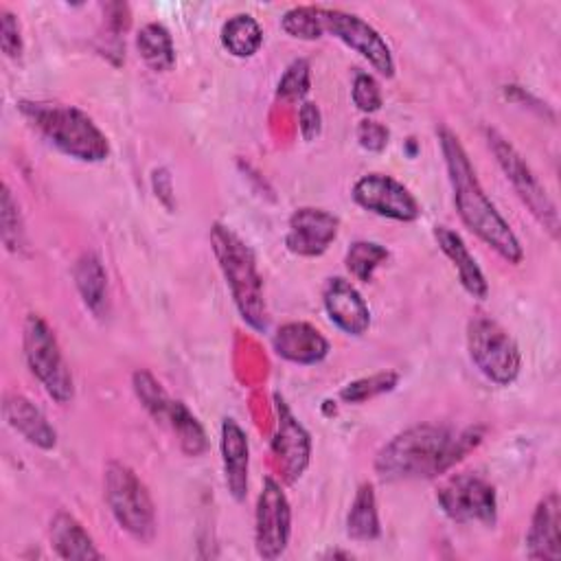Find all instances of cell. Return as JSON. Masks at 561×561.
I'll return each mask as SVG.
<instances>
[{"label":"cell","instance_id":"cell-1","mask_svg":"<svg viewBox=\"0 0 561 561\" xmlns=\"http://www.w3.org/2000/svg\"><path fill=\"white\" fill-rule=\"evenodd\" d=\"M482 440L480 427L460 434L443 425H414L392 436L375 456V471L381 480L434 478L451 469L465 454Z\"/></svg>","mask_w":561,"mask_h":561},{"label":"cell","instance_id":"cell-2","mask_svg":"<svg viewBox=\"0 0 561 561\" xmlns=\"http://www.w3.org/2000/svg\"><path fill=\"white\" fill-rule=\"evenodd\" d=\"M438 142L445 158L447 178L454 191V206L462 224L486 245H491L502 259L517 265L524 256L522 243L517 234L511 230L508 221L497 213V208L480 186L476 169L471 167V160L462 142L447 127L438 129Z\"/></svg>","mask_w":561,"mask_h":561},{"label":"cell","instance_id":"cell-3","mask_svg":"<svg viewBox=\"0 0 561 561\" xmlns=\"http://www.w3.org/2000/svg\"><path fill=\"white\" fill-rule=\"evenodd\" d=\"M18 110L66 156L81 162H101L110 156L105 134L83 110L53 101H20Z\"/></svg>","mask_w":561,"mask_h":561},{"label":"cell","instance_id":"cell-4","mask_svg":"<svg viewBox=\"0 0 561 561\" xmlns=\"http://www.w3.org/2000/svg\"><path fill=\"white\" fill-rule=\"evenodd\" d=\"M210 243L241 318L252 329L265 331L267 309L263 300V280L256 270L252 250L230 228L221 224H215L210 228Z\"/></svg>","mask_w":561,"mask_h":561},{"label":"cell","instance_id":"cell-5","mask_svg":"<svg viewBox=\"0 0 561 561\" xmlns=\"http://www.w3.org/2000/svg\"><path fill=\"white\" fill-rule=\"evenodd\" d=\"M105 502L118 522L136 541L149 543L156 537V511L147 486L127 465L112 460L103 476Z\"/></svg>","mask_w":561,"mask_h":561},{"label":"cell","instance_id":"cell-6","mask_svg":"<svg viewBox=\"0 0 561 561\" xmlns=\"http://www.w3.org/2000/svg\"><path fill=\"white\" fill-rule=\"evenodd\" d=\"M22 346H24V357L33 377L42 383L46 394L61 405L68 403L75 394L72 375L68 370V364L61 355V348L53 329L42 316L37 313L26 316Z\"/></svg>","mask_w":561,"mask_h":561},{"label":"cell","instance_id":"cell-7","mask_svg":"<svg viewBox=\"0 0 561 561\" xmlns=\"http://www.w3.org/2000/svg\"><path fill=\"white\" fill-rule=\"evenodd\" d=\"M467 348L476 368L493 383L508 386L517 379L522 355L515 340L491 318L476 316L467 327Z\"/></svg>","mask_w":561,"mask_h":561},{"label":"cell","instance_id":"cell-8","mask_svg":"<svg viewBox=\"0 0 561 561\" xmlns=\"http://www.w3.org/2000/svg\"><path fill=\"white\" fill-rule=\"evenodd\" d=\"M486 142L493 151L500 169L504 171L506 180L511 182L517 197L528 206V210L535 215V219L548 230L552 239L559 237V213L533 169L524 162V158L517 153V149L495 129L486 127Z\"/></svg>","mask_w":561,"mask_h":561},{"label":"cell","instance_id":"cell-9","mask_svg":"<svg viewBox=\"0 0 561 561\" xmlns=\"http://www.w3.org/2000/svg\"><path fill=\"white\" fill-rule=\"evenodd\" d=\"M438 506L443 513L458 524L480 522V524H495L497 517V500L495 489L478 473H456L447 478L438 493Z\"/></svg>","mask_w":561,"mask_h":561},{"label":"cell","instance_id":"cell-10","mask_svg":"<svg viewBox=\"0 0 561 561\" xmlns=\"http://www.w3.org/2000/svg\"><path fill=\"white\" fill-rule=\"evenodd\" d=\"M291 508L287 495L274 478L263 480L254 513V546L261 559H278L289 541Z\"/></svg>","mask_w":561,"mask_h":561},{"label":"cell","instance_id":"cell-11","mask_svg":"<svg viewBox=\"0 0 561 561\" xmlns=\"http://www.w3.org/2000/svg\"><path fill=\"white\" fill-rule=\"evenodd\" d=\"M320 20L324 33H331L348 48L359 53L368 64L386 77L394 75V59L386 44V39L359 15L346 13L340 9H324L320 7Z\"/></svg>","mask_w":561,"mask_h":561},{"label":"cell","instance_id":"cell-12","mask_svg":"<svg viewBox=\"0 0 561 561\" xmlns=\"http://www.w3.org/2000/svg\"><path fill=\"white\" fill-rule=\"evenodd\" d=\"M351 195L355 204H359L364 210L394 221H414L421 215V204L408 191V186L383 173L362 175L353 184Z\"/></svg>","mask_w":561,"mask_h":561},{"label":"cell","instance_id":"cell-13","mask_svg":"<svg viewBox=\"0 0 561 561\" xmlns=\"http://www.w3.org/2000/svg\"><path fill=\"white\" fill-rule=\"evenodd\" d=\"M340 221L322 208H296L289 217L285 245L298 256H320L337 237Z\"/></svg>","mask_w":561,"mask_h":561},{"label":"cell","instance_id":"cell-14","mask_svg":"<svg viewBox=\"0 0 561 561\" xmlns=\"http://www.w3.org/2000/svg\"><path fill=\"white\" fill-rule=\"evenodd\" d=\"M274 410H276V434L272 440V449L287 473V482H294L296 478H300V473L309 465L311 438H309V432L296 421L289 405L278 392L274 394Z\"/></svg>","mask_w":561,"mask_h":561},{"label":"cell","instance_id":"cell-15","mask_svg":"<svg viewBox=\"0 0 561 561\" xmlns=\"http://www.w3.org/2000/svg\"><path fill=\"white\" fill-rule=\"evenodd\" d=\"M322 302L329 320L348 335L366 333L370 309L362 294L342 276H331L322 287Z\"/></svg>","mask_w":561,"mask_h":561},{"label":"cell","instance_id":"cell-16","mask_svg":"<svg viewBox=\"0 0 561 561\" xmlns=\"http://www.w3.org/2000/svg\"><path fill=\"white\" fill-rule=\"evenodd\" d=\"M526 554L546 561L561 559V502L557 491L541 497L533 513L526 533Z\"/></svg>","mask_w":561,"mask_h":561},{"label":"cell","instance_id":"cell-17","mask_svg":"<svg viewBox=\"0 0 561 561\" xmlns=\"http://www.w3.org/2000/svg\"><path fill=\"white\" fill-rule=\"evenodd\" d=\"M272 346L276 355L294 364H316L329 353L327 337L307 322L280 324L272 337Z\"/></svg>","mask_w":561,"mask_h":561},{"label":"cell","instance_id":"cell-18","mask_svg":"<svg viewBox=\"0 0 561 561\" xmlns=\"http://www.w3.org/2000/svg\"><path fill=\"white\" fill-rule=\"evenodd\" d=\"M221 460H224V478L230 495L237 502H243L248 495V436L234 419L221 421Z\"/></svg>","mask_w":561,"mask_h":561},{"label":"cell","instance_id":"cell-19","mask_svg":"<svg viewBox=\"0 0 561 561\" xmlns=\"http://www.w3.org/2000/svg\"><path fill=\"white\" fill-rule=\"evenodd\" d=\"M2 414L7 423L22 434L31 445L39 449H53L57 443V432L46 421V416L22 394H7L2 403Z\"/></svg>","mask_w":561,"mask_h":561},{"label":"cell","instance_id":"cell-20","mask_svg":"<svg viewBox=\"0 0 561 561\" xmlns=\"http://www.w3.org/2000/svg\"><path fill=\"white\" fill-rule=\"evenodd\" d=\"M434 239L438 243V248L443 250V254L454 263L458 278L462 283V287L473 296V298H486L489 294V283L480 270V265L476 263V259L471 256L469 248L465 245L462 237L458 232H454L447 226H436L434 228Z\"/></svg>","mask_w":561,"mask_h":561},{"label":"cell","instance_id":"cell-21","mask_svg":"<svg viewBox=\"0 0 561 561\" xmlns=\"http://www.w3.org/2000/svg\"><path fill=\"white\" fill-rule=\"evenodd\" d=\"M48 537H50V546L61 559H83V561L101 559V552L96 550L92 537L70 513L59 511L50 519Z\"/></svg>","mask_w":561,"mask_h":561},{"label":"cell","instance_id":"cell-22","mask_svg":"<svg viewBox=\"0 0 561 561\" xmlns=\"http://www.w3.org/2000/svg\"><path fill=\"white\" fill-rule=\"evenodd\" d=\"M75 285L81 294L83 305L96 316L103 318L107 311V274L101 259L94 252H85L75 263Z\"/></svg>","mask_w":561,"mask_h":561},{"label":"cell","instance_id":"cell-23","mask_svg":"<svg viewBox=\"0 0 561 561\" xmlns=\"http://www.w3.org/2000/svg\"><path fill=\"white\" fill-rule=\"evenodd\" d=\"M379 515L375 489L370 482L357 486L355 497L351 502V511L346 515V535L353 541H375L379 537Z\"/></svg>","mask_w":561,"mask_h":561},{"label":"cell","instance_id":"cell-24","mask_svg":"<svg viewBox=\"0 0 561 561\" xmlns=\"http://www.w3.org/2000/svg\"><path fill=\"white\" fill-rule=\"evenodd\" d=\"M136 48L153 72H169L175 66L173 37L160 22H149L138 31Z\"/></svg>","mask_w":561,"mask_h":561},{"label":"cell","instance_id":"cell-25","mask_svg":"<svg viewBox=\"0 0 561 561\" xmlns=\"http://www.w3.org/2000/svg\"><path fill=\"white\" fill-rule=\"evenodd\" d=\"M221 44L234 57H252L263 44V31L252 15L237 13L224 22Z\"/></svg>","mask_w":561,"mask_h":561},{"label":"cell","instance_id":"cell-26","mask_svg":"<svg viewBox=\"0 0 561 561\" xmlns=\"http://www.w3.org/2000/svg\"><path fill=\"white\" fill-rule=\"evenodd\" d=\"M164 425H169L178 440H180V447L184 454L188 456H199L206 451L208 447V440H206V432L204 427L199 425V421L195 419V414L178 399H171L169 403V410H167V416L162 421Z\"/></svg>","mask_w":561,"mask_h":561},{"label":"cell","instance_id":"cell-27","mask_svg":"<svg viewBox=\"0 0 561 561\" xmlns=\"http://www.w3.org/2000/svg\"><path fill=\"white\" fill-rule=\"evenodd\" d=\"M388 259V250L375 241H355L346 250V270L362 283H370L375 270Z\"/></svg>","mask_w":561,"mask_h":561},{"label":"cell","instance_id":"cell-28","mask_svg":"<svg viewBox=\"0 0 561 561\" xmlns=\"http://www.w3.org/2000/svg\"><path fill=\"white\" fill-rule=\"evenodd\" d=\"M280 26L287 35L296 39H318L324 33L320 7H294L285 11V15L280 18Z\"/></svg>","mask_w":561,"mask_h":561},{"label":"cell","instance_id":"cell-29","mask_svg":"<svg viewBox=\"0 0 561 561\" xmlns=\"http://www.w3.org/2000/svg\"><path fill=\"white\" fill-rule=\"evenodd\" d=\"M131 383H134L136 397H138L140 403L147 408V412H149L158 423H162L164 416H167L171 397L160 388V383H158V381L153 379V375L147 373V370H136L134 377H131Z\"/></svg>","mask_w":561,"mask_h":561},{"label":"cell","instance_id":"cell-30","mask_svg":"<svg viewBox=\"0 0 561 561\" xmlns=\"http://www.w3.org/2000/svg\"><path fill=\"white\" fill-rule=\"evenodd\" d=\"M0 226H2V243L9 252H22L24 250V226L20 217L18 202L13 199L9 186H2V202H0Z\"/></svg>","mask_w":561,"mask_h":561},{"label":"cell","instance_id":"cell-31","mask_svg":"<svg viewBox=\"0 0 561 561\" xmlns=\"http://www.w3.org/2000/svg\"><path fill=\"white\" fill-rule=\"evenodd\" d=\"M399 381V375L392 373V370H381V373H375L370 377H362L357 381H351L342 388L340 397L348 403H362L366 399H373L377 394H383L388 390H392Z\"/></svg>","mask_w":561,"mask_h":561},{"label":"cell","instance_id":"cell-32","mask_svg":"<svg viewBox=\"0 0 561 561\" xmlns=\"http://www.w3.org/2000/svg\"><path fill=\"white\" fill-rule=\"evenodd\" d=\"M353 103L357 105V110L373 114L381 107V90L379 83L373 75L368 72H357L353 79V90H351Z\"/></svg>","mask_w":561,"mask_h":561},{"label":"cell","instance_id":"cell-33","mask_svg":"<svg viewBox=\"0 0 561 561\" xmlns=\"http://www.w3.org/2000/svg\"><path fill=\"white\" fill-rule=\"evenodd\" d=\"M309 90V64L305 59H296L278 81L276 94L283 99H298Z\"/></svg>","mask_w":561,"mask_h":561},{"label":"cell","instance_id":"cell-34","mask_svg":"<svg viewBox=\"0 0 561 561\" xmlns=\"http://www.w3.org/2000/svg\"><path fill=\"white\" fill-rule=\"evenodd\" d=\"M0 46L2 53L11 59H18L22 55L20 22L9 9H0Z\"/></svg>","mask_w":561,"mask_h":561},{"label":"cell","instance_id":"cell-35","mask_svg":"<svg viewBox=\"0 0 561 561\" xmlns=\"http://www.w3.org/2000/svg\"><path fill=\"white\" fill-rule=\"evenodd\" d=\"M390 131L386 129V125H381L379 121L373 118H364L357 125V140L364 149L368 151H383L388 145Z\"/></svg>","mask_w":561,"mask_h":561},{"label":"cell","instance_id":"cell-36","mask_svg":"<svg viewBox=\"0 0 561 561\" xmlns=\"http://www.w3.org/2000/svg\"><path fill=\"white\" fill-rule=\"evenodd\" d=\"M298 121H300V134L305 140H313L320 134L322 116H320V110L316 103H311V101L302 103L300 112H298Z\"/></svg>","mask_w":561,"mask_h":561}]
</instances>
